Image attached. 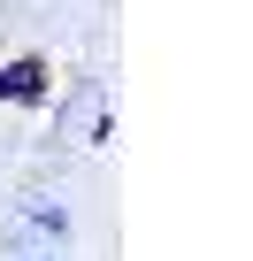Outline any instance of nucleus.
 <instances>
[{"instance_id": "2", "label": "nucleus", "mask_w": 253, "mask_h": 261, "mask_svg": "<svg viewBox=\"0 0 253 261\" xmlns=\"http://www.w3.org/2000/svg\"><path fill=\"white\" fill-rule=\"evenodd\" d=\"M31 230H39V238H69L77 223H69V207H62V200H39V207H31Z\"/></svg>"}, {"instance_id": "1", "label": "nucleus", "mask_w": 253, "mask_h": 261, "mask_svg": "<svg viewBox=\"0 0 253 261\" xmlns=\"http://www.w3.org/2000/svg\"><path fill=\"white\" fill-rule=\"evenodd\" d=\"M39 100H54V62L39 46L0 54V108H39Z\"/></svg>"}]
</instances>
